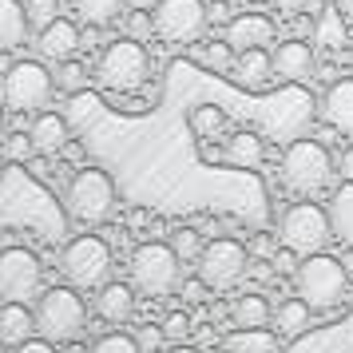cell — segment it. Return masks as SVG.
Instances as JSON below:
<instances>
[{"instance_id": "obj_1", "label": "cell", "mask_w": 353, "mask_h": 353, "mask_svg": "<svg viewBox=\"0 0 353 353\" xmlns=\"http://www.w3.org/2000/svg\"><path fill=\"white\" fill-rule=\"evenodd\" d=\"M83 325H88V305H83L76 286L40 290V298H36V330L48 341H56V345L76 341L83 334Z\"/></svg>"}, {"instance_id": "obj_2", "label": "cell", "mask_w": 353, "mask_h": 353, "mask_svg": "<svg viewBox=\"0 0 353 353\" xmlns=\"http://www.w3.org/2000/svg\"><path fill=\"white\" fill-rule=\"evenodd\" d=\"M294 286H298V298L314 305V310H334V305L345 302V290H350V274L337 262L334 254H305L294 270Z\"/></svg>"}, {"instance_id": "obj_3", "label": "cell", "mask_w": 353, "mask_h": 353, "mask_svg": "<svg viewBox=\"0 0 353 353\" xmlns=\"http://www.w3.org/2000/svg\"><path fill=\"white\" fill-rule=\"evenodd\" d=\"M64 207L80 226H99L115 210V183L99 167H80L64 191Z\"/></svg>"}, {"instance_id": "obj_4", "label": "cell", "mask_w": 353, "mask_h": 353, "mask_svg": "<svg viewBox=\"0 0 353 353\" xmlns=\"http://www.w3.org/2000/svg\"><path fill=\"white\" fill-rule=\"evenodd\" d=\"M147 76H151V52L143 48V40L131 36L112 40L96 60V80L108 92H135L147 83Z\"/></svg>"}, {"instance_id": "obj_5", "label": "cell", "mask_w": 353, "mask_h": 353, "mask_svg": "<svg viewBox=\"0 0 353 353\" xmlns=\"http://www.w3.org/2000/svg\"><path fill=\"white\" fill-rule=\"evenodd\" d=\"M52 92H56V76H52L44 64L36 60H20L4 72L0 80V99L4 108L17 115H40L52 103Z\"/></svg>"}, {"instance_id": "obj_6", "label": "cell", "mask_w": 353, "mask_h": 353, "mask_svg": "<svg viewBox=\"0 0 353 353\" xmlns=\"http://www.w3.org/2000/svg\"><path fill=\"white\" fill-rule=\"evenodd\" d=\"M183 258L171 250V242H139L131 250V286L147 298H167L179 286Z\"/></svg>"}, {"instance_id": "obj_7", "label": "cell", "mask_w": 353, "mask_h": 353, "mask_svg": "<svg viewBox=\"0 0 353 353\" xmlns=\"http://www.w3.org/2000/svg\"><path fill=\"white\" fill-rule=\"evenodd\" d=\"M112 246L99 234H80L64 246L60 254V274L68 278V286L76 290H99L103 282H112Z\"/></svg>"}, {"instance_id": "obj_8", "label": "cell", "mask_w": 353, "mask_h": 353, "mask_svg": "<svg viewBox=\"0 0 353 353\" xmlns=\"http://www.w3.org/2000/svg\"><path fill=\"white\" fill-rule=\"evenodd\" d=\"M334 179V159L318 139H294L282 155V183L298 194H318Z\"/></svg>"}, {"instance_id": "obj_9", "label": "cell", "mask_w": 353, "mask_h": 353, "mask_svg": "<svg viewBox=\"0 0 353 353\" xmlns=\"http://www.w3.org/2000/svg\"><path fill=\"white\" fill-rule=\"evenodd\" d=\"M278 239L282 246H290L294 254H318L325 250V242L334 239V223H330V210L318 203H294L286 207L282 223H278Z\"/></svg>"}, {"instance_id": "obj_10", "label": "cell", "mask_w": 353, "mask_h": 353, "mask_svg": "<svg viewBox=\"0 0 353 353\" xmlns=\"http://www.w3.org/2000/svg\"><path fill=\"white\" fill-rule=\"evenodd\" d=\"M199 282L207 290H234L250 274V250L239 239H210L199 254Z\"/></svg>"}, {"instance_id": "obj_11", "label": "cell", "mask_w": 353, "mask_h": 353, "mask_svg": "<svg viewBox=\"0 0 353 353\" xmlns=\"http://www.w3.org/2000/svg\"><path fill=\"white\" fill-rule=\"evenodd\" d=\"M155 36L167 44H194L207 28V4L203 0H155Z\"/></svg>"}, {"instance_id": "obj_12", "label": "cell", "mask_w": 353, "mask_h": 353, "mask_svg": "<svg viewBox=\"0 0 353 353\" xmlns=\"http://www.w3.org/2000/svg\"><path fill=\"white\" fill-rule=\"evenodd\" d=\"M40 278L44 266L32 250L24 246H8L0 250V302H28L40 294Z\"/></svg>"}, {"instance_id": "obj_13", "label": "cell", "mask_w": 353, "mask_h": 353, "mask_svg": "<svg viewBox=\"0 0 353 353\" xmlns=\"http://www.w3.org/2000/svg\"><path fill=\"white\" fill-rule=\"evenodd\" d=\"M83 44V32L72 24L68 17H56L52 24H44L40 32H36V52H40V60H48V64H64L72 60Z\"/></svg>"}, {"instance_id": "obj_14", "label": "cell", "mask_w": 353, "mask_h": 353, "mask_svg": "<svg viewBox=\"0 0 353 353\" xmlns=\"http://www.w3.org/2000/svg\"><path fill=\"white\" fill-rule=\"evenodd\" d=\"M226 40H230V48L234 52H246V48H266V44H274V20L262 17V12H242V17H234L230 24H226Z\"/></svg>"}, {"instance_id": "obj_15", "label": "cell", "mask_w": 353, "mask_h": 353, "mask_svg": "<svg viewBox=\"0 0 353 353\" xmlns=\"http://www.w3.org/2000/svg\"><path fill=\"white\" fill-rule=\"evenodd\" d=\"M135 314V286L128 282H103L96 290V318L108 325H123Z\"/></svg>"}, {"instance_id": "obj_16", "label": "cell", "mask_w": 353, "mask_h": 353, "mask_svg": "<svg viewBox=\"0 0 353 353\" xmlns=\"http://www.w3.org/2000/svg\"><path fill=\"white\" fill-rule=\"evenodd\" d=\"M321 119L330 123L334 131H353V76L345 80H334L321 96Z\"/></svg>"}, {"instance_id": "obj_17", "label": "cell", "mask_w": 353, "mask_h": 353, "mask_svg": "<svg viewBox=\"0 0 353 353\" xmlns=\"http://www.w3.org/2000/svg\"><path fill=\"white\" fill-rule=\"evenodd\" d=\"M28 135H32L36 155H60V151L68 147V139H72V131H68V119H64L60 112H40V115L32 119Z\"/></svg>"}, {"instance_id": "obj_18", "label": "cell", "mask_w": 353, "mask_h": 353, "mask_svg": "<svg viewBox=\"0 0 353 353\" xmlns=\"http://www.w3.org/2000/svg\"><path fill=\"white\" fill-rule=\"evenodd\" d=\"M314 72V48L305 40H282L274 48V76L282 80H305Z\"/></svg>"}, {"instance_id": "obj_19", "label": "cell", "mask_w": 353, "mask_h": 353, "mask_svg": "<svg viewBox=\"0 0 353 353\" xmlns=\"http://www.w3.org/2000/svg\"><path fill=\"white\" fill-rule=\"evenodd\" d=\"M270 76H274V56L266 48H246L234 56L230 80L239 83V88H266Z\"/></svg>"}, {"instance_id": "obj_20", "label": "cell", "mask_w": 353, "mask_h": 353, "mask_svg": "<svg viewBox=\"0 0 353 353\" xmlns=\"http://www.w3.org/2000/svg\"><path fill=\"white\" fill-rule=\"evenodd\" d=\"M36 310H28V302H0V341L4 345H20L36 337Z\"/></svg>"}, {"instance_id": "obj_21", "label": "cell", "mask_w": 353, "mask_h": 353, "mask_svg": "<svg viewBox=\"0 0 353 353\" xmlns=\"http://www.w3.org/2000/svg\"><path fill=\"white\" fill-rule=\"evenodd\" d=\"M230 318H234V325H239V330H262V325H270L274 305L266 302V294L250 290V294L234 298V305H230Z\"/></svg>"}, {"instance_id": "obj_22", "label": "cell", "mask_w": 353, "mask_h": 353, "mask_svg": "<svg viewBox=\"0 0 353 353\" xmlns=\"http://www.w3.org/2000/svg\"><path fill=\"white\" fill-rule=\"evenodd\" d=\"M28 12L20 0H0V52H12L24 44V32H28Z\"/></svg>"}, {"instance_id": "obj_23", "label": "cell", "mask_w": 353, "mask_h": 353, "mask_svg": "<svg viewBox=\"0 0 353 353\" xmlns=\"http://www.w3.org/2000/svg\"><path fill=\"white\" fill-rule=\"evenodd\" d=\"M262 139H258L254 131H234L230 139H226V147H223V163L226 167H258L262 163Z\"/></svg>"}, {"instance_id": "obj_24", "label": "cell", "mask_w": 353, "mask_h": 353, "mask_svg": "<svg viewBox=\"0 0 353 353\" xmlns=\"http://www.w3.org/2000/svg\"><path fill=\"white\" fill-rule=\"evenodd\" d=\"M310 321H314V305L305 302V298H286L274 310V325H278L282 337H302L310 330Z\"/></svg>"}, {"instance_id": "obj_25", "label": "cell", "mask_w": 353, "mask_h": 353, "mask_svg": "<svg viewBox=\"0 0 353 353\" xmlns=\"http://www.w3.org/2000/svg\"><path fill=\"white\" fill-rule=\"evenodd\" d=\"M187 123H191V131H194L199 143H214V139H223L226 135V123H230V119H226V112L219 108V103H199Z\"/></svg>"}, {"instance_id": "obj_26", "label": "cell", "mask_w": 353, "mask_h": 353, "mask_svg": "<svg viewBox=\"0 0 353 353\" xmlns=\"http://www.w3.org/2000/svg\"><path fill=\"white\" fill-rule=\"evenodd\" d=\"M314 40H318V48H345L350 44V28H345V20H341V12H337L334 4H325L318 12V24H314Z\"/></svg>"}, {"instance_id": "obj_27", "label": "cell", "mask_w": 353, "mask_h": 353, "mask_svg": "<svg viewBox=\"0 0 353 353\" xmlns=\"http://www.w3.org/2000/svg\"><path fill=\"white\" fill-rule=\"evenodd\" d=\"M226 353H278V334H270L266 325L262 330H234L223 337Z\"/></svg>"}, {"instance_id": "obj_28", "label": "cell", "mask_w": 353, "mask_h": 353, "mask_svg": "<svg viewBox=\"0 0 353 353\" xmlns=\"http://www.w3.org/2000/svg\"><path fill=\"white\" fill-rule=\"evenodd\" d=\"M330 223H334V239L353 246V183H341L330 199Z\"/></svg>"}, {"instance_id": "obj_29", "label": "cell", "mask_w": 353, "mask_h": 353, "mask_svg": "<svg viewBox=\"0 0 353 353\" xmlns=\"http://www.w3.org/2000/svg\"><path fill=\"white\" fill-rule=\"evenodd\" d=\"M72 4H76L80 20H88L92 28H103V24H112V20L123 12V0H72Z\"/></svg>"}, {"instance_id": "obj_30", "label": "cell", "mask_w": 353, "mask_h": 353, "mask_svg": "<svg viewBox=\"0 0 353 353\" xmlns=\"http://www.w3.org/2000/svg\"><path fill=\"white\" fill-rule=\"evenodd\" d=\"M234 56H239V52L230 48V40H226V36H219V40H210V44L199 48L203 68H210V72H226V76H230V68H234Z\"/></svg>"}, {"instance_id": "obj_31", "label": "cell", "mask_w": 353, "mask_h": 353, "mask_svg": "<svg viewBox=\"0 0 353 353\" xmlns=\"http://www.w3.org/2000/svg\"><path fill=\"white\" fill-rule=\"evenodd\" d=\"M203 246H207V242L199 239V230H194V226H179L175 234H171V250H175L183 262H199Z\"/></svg>"}, {"instance_id": "obj_32", "label": "cell", "mask_w": 353, "mask_h": 353, "mask_svg": "<svg viewBox=\"0 0 353 353\" xmlns=\"http://www.w3.org/2000/svg\"><path fill=\"white\" fill-rule=\"evenodd\" d=\"M88 353H143L139 350V341L131 334H119V330H112V334L96 337L92 345H88Z\"/></svg>"}, {"instance_id": "obj_33", "label": "cell", "mask_w": 353, "mask_h": 353, "mask_svg": "<svg viewBox=\"0 0 353 353\" xmlns=\"http://www.w3.org/2000/svg\"><path fill=\"white\" fill-rule=\"evenodd\" d=\"M88 83V68L72 56V60H64V64H56V88H64V92H76V88H83Z\"/></svg>"}, {"instance_id": "obj_34", "label": "cell", "mask_w": 353, "mask_h": 353, "mask_svg": "<svg viewBox=\"0 0 353 353\" xmlns=\"http://www.w3.org/2000/svg\"><path fill=\"white\" fill-rule=\"evenodd\" d=\"M24 12H28V24L40 32L44 24L60 17V0H24Z\"/></svg>"}, {"instance_id": "obj_35", "label": "cell", "mask_w": 353, "mask_h": 353, "mask_svg": "<svg viewBox=\"0 0 353 353\" xmlns=\"http://www.w3.org/2000/svg\"><path fill=\"white\" fill-rule=\"evenodd\" d=\"M4 159H12V163H24V159H32L36 155V147H32V135H24V131H12V135H4Z\"/></svg>"}, {"instance_id": "obj_36", "label": "cell", "mask_w": 353, "mask_h": 353, "mask_svg": "<svg viewBox=\"0 0 353 353\" xmlns=\"http://www.w3.org/2000/svg\"><path fill=\"white\" fill-rule=\"evenodd\" d=\"M123 32H128L131 40H143V36L155 32V17H151L147 8H131L128 17H123Z\"/></svg>"}, {"instance_id": "obj_37", "label": "cell", "mask_w": 353, "mask_h": 353, "mask_svg": "<svg viewBox=\"0 0 353 353\" xmlns=\"http://www.w3.org/2000/svg\"><path fill=\"white\" fill-rule=\"evenodd\" d=\"M163 337H167V341H187V337H191V318H187V314H183V310H175V314H167V318H163Z\"/></svg>"}, {"instance_id": "obj_38", "label": "cell", "mask_w": 353, "mask_h": 353, "mask_svg": "<svg viewBox=\"0 0 353 353\" xmlns=\"http://www.w3.org/2000/svg\"><path fill=\"white\" fill-rule=\"evenodd\" d=\"M12 353H60V345L56 341H48V337H28V341H20V345H12Z\"/></svg>"}, {"instance_id": "obj_39", "label": "cell", "mask_w": 353, "mask_h": 353, "mask_svg": "<svg viewBox=\"0 0 353 353\" xmlns=\"http://www.w3.org/2000/svg\"><path fill=\"white\" fill-rule=\"evenodd\" d=\"M135 341H139V350H143V353H151V350H159V345L167 341V337H163L159 325H143V330L135 334Z\"/></svg>"}, {"instance_id": "obj_40", "label": "cell", "mask_w": 353, "mask_h": 353, "mask_svg": "<svg viewBox=\"0 0 353 353\" xmlns=\"http://www.w3.org/2000/svg\"><path fill=\"white\" fill-rule=\"evenodd\" d=\"M274 270L278 274H290V270H298V254H294V250H278V254H274Z\"/></svg>"}, {"instance_id": "obj_41", "label": "cell", "mask_w": 353, "mask_h": 353, "mask_svg": "<svg viewBox=\"0 0 353 353\" xmlns=\"http://www.w3.org/2000/svg\"><path fill=\"white\" fill-rule=\"evenodd\" d=\"M266 4H274L278 12H286V17H298L305 8V0H266Z\"/></svg>"}, {"instance_id": "obj_42", "label": "cell", "mask_w": 353, "mask_h": 353, "mask_svg": "<svg viewBox=\"0 0 353 353\" xmlns=\"http://www.w3.org/2000/svg\"><path fill=\"white\" fill-rule=\"evenodd\" d=\"M341 179L353 183V147H345V155H341Z\"/></svg>"}, {"instance_id": "obj_43", "label": "cell", "mask_w": 353, "mask_h": 353, "mask_svg": "<svg viewBox=\"0 0 353 353\" xmlns=\"http://www.w3.org/2000/svg\"><path fill=\"white\" fill-rule=\"evenodd\" d=\"M250 274H254L258 282H266V278L274 274V262H254V266H250Z\"/></svg>"}, {"instance_id": "obj_44", "label": "cell", "mask_w": 353, "mask_h": 353, "mask_svg": "<svg viewBox=\"0 0 353 353\" xmlns=\"http://www.w3.org/2000/svg\"><path fill=\"white\" fill-rule=\"evenodd\" d=\"M60 353H88V345H80V337H76V341H64Z\"/></svg>"}, {"instance_id": "obj_45", "label": "cell", "mask_w": 353, "mask_h": 353, "mask_svg": "<svg viewBox=\"0 0 353 353\" xmlns=\"http://www.w3.org/2000/svg\"><path fill=\"white\" fill-rule=\"evenodd\" d=\"M254 254H258V258L270 254V239H254Z\"/></svg>"}, {"instance_id": "obj_46", "label": "cell", "mask_w": 353, "mask_h": 353, "mask_svg": "<svg viewBox=\"0 0 353 353\" xmlns=\"http://www.w3.org/2000/svg\"><path fill=\"white\" fill-rule=\"evenodd\" d=\"M167 353H199V350H194V345H187V341H179V345H171Z\"/></svg>"}, {"instance_id": "obj_47", "label": "cell", "mask_w": 353, "mask_h": 353, "mask_svg": "<svg viewBox=\"0 0 353 353\" xmlns=\"http://www.w3.org/2000/svg\"><path fill=\"white\" fill-rule=\"evenodd\" d=\"M4 112H8V108H4V99H0V143H4Z\"/></svg>"}, {"instance_id": "obj_48", "label": "cell", "mask_w": 353, "mask_h": 353, "mask_svg": "<svg viewBox=\"0 0 353 353\" xmlns=\"http://www.w3.org/2000/svg\"><path fill=\"white\" fill-rule=\"evenodd\" d=\"M226 4H239V8H246V4H254V0H226Z\"/></svg>"}, {"instance_id": "obj_49", "label": "cell", "mask_w": 353, "mask_h": 353, "mask_svg": "<svg viewBox=\"0 0 353 353\" xmlns=\"http://www.w3.org/2000/svg\"><path fill=\"white\" fill-rule=\"evenodd\" d=\"M0 353H12V345H4V341H0Z\"/></svg>"}]
</instances>
